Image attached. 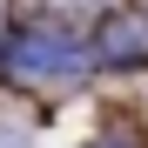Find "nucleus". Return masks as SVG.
<instances>
[{"label":"nucleus","mask_w":148,"mask_h":148,"mask_svg":"<svg viewBox=\"0 0 148 148\" xmlns=\"http://www.w3.org/2000/svg\"><path fill=\"white\" fill-rule=\"evenodd\" d=\"M14 74H27V81H74V74L88 67V47L81 40H61V34H20L7 47Z\"/></svg>","instance_id":"f257e3e1"},{"label":"nucleus","mask_w":148,"mask_h":148,"mask_svg":"<svg viewBox=\"0 0 148 148\" xmlns=\"http://www.w3.org/2000/svg\"><path fill=\"white\" fill-rule=\"evenodd\" d=\"M94 54L114 61V67H141L148 61V20L141 14H114L108 27H101V40H94Z\"/></svg>","instance_id":"f03ea898"},{"label":"nucleus","mask_w":148,"mask_h":148,"mask_svg":"<svg viewBox=\"0 0 148 148\" xmlns=\"http://www.w3.org/2000/svg\"><path fill=\"white\" fill-rule=\"evenodd\" d=\"M0 148H34V141L20 135V128H0Z\"/></svg>","instance_id":"7ed1b4c3"},{"label":"nucleus","mask_w":148,"mask_h":148,"mask_svg":"<svg viewBox=\"0 0 148 148\" xmlns=\"http://www.w3.org/2000/svg\"><path fill=\"white\" fill-rule=\"evenodd\" d=\"M88 148H121V141H114V135H101V141H88Z\"/></svg>","instance_id":"20e7f679"}]
</instances>
